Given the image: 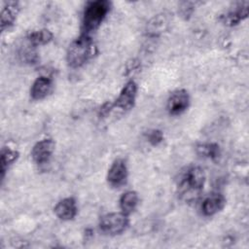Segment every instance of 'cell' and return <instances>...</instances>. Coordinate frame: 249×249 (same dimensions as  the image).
I'll return each instance as SVG.
<instances>
[{
  "label": "cell",
  "instance_id": "6da1fadb",
  "mask_svg": "<svg viewBox=\"0 0 249 249\" xmlns=\"http://www.w3.org/2000/svg\"><path fill=\"white\" fill-rule=\"evenodd\" d=\"M95 47L89 35L82 33L73 40L66 51V60L70 67L79 68L87 63L94 54Z\"/></svg>",
  "mask_w": 249,
  "mask_h": 249
},
{
  "label": "cell",
  "instance_id": "7a4b0ae2",
  "mask_svg": "<svg viewBox=\"0 0 249 249\" xmlns=\"http://www.w3.org/2000/svg\"><path fill=\"white\" fill-rule=\"evenodd\" d=\"M205 181L204 170L200 166H191L181 177L178 187L179 193L186 200H194L201 193Z\"/></svg>",
  "mask_w": 249,
  "mask_h": 249
},
{
  "label": "cell",
  "instance_id": "3957f363",
  "mask_svg": "<svg viewBox=\"0 0 249 249\" xmlns=\"http://www.w3.org/2000/svg\"><path fill=\"white\" fill-rule=\"evenodd\" d=\"M110 8L111 3L107 0H95L89 2L83 13V33L89 35L90 32L96 30L107 17Z\"/></svg>",
  "mask_w": 249,
  "mask_h": 249
},
{
  "label": "cell",
  "instance_id": "277c9868",
  "mask_svg": "<svg viewBox=\"0 0 249 249\" xmlns=\"http://www.w3.org/2000/svg\"><path fill=\"white\" fill-rule=\"evenodd\" d=\"M129 225L128 215L124 212H111L103 215L99 221L100 230L109 235L124 232Z\"/></svg>",
  "mask_w": 249,
  "mask_h": 249
},
{
  "label": "cell",
  "instance_id": "5b68a950",
  "mask_svg": "<svg viewBox=\"0 0 249 249\" xmlns=\"http://www.w3.org/2000/svg\"><path fill=\"white\" fill-rule=\"evenodd\" d=\"M137 95V85L134 81H128L122 89L119 96L113 103L114 107L123 111H128L134 106Z\"/></svg>",
  "mask_w": 249,
  "mask_h": 249
},
{
  "label": "cell",
  "instance_id": "8992f818",
  "mask_svg": "<svg viewBox=\"0 0 249 249\" xmlns=\"http://www.w3.org/2000/svg\"><path fill=\"white\" fill-rule=\"evenodd\" d=\"M55 143L51 138H45L38 141L31 150V158L37 164H43L50 160L54 152Z\"/></svg>",
  "mask_w": 249,
  "mask_h": 249
},
{
  "label": "cell",
  "instance_id": "52a82bcc",
  "mask_svg": "<svg viewBox=\"0 0 249 249\" xmlns=\"http://www.w3.org/2000/svg\"><path fill=\"white\" fill-rule=\"evenodd\" d=\"M190 104V95L186 89H177L173 91L166 103V108L171 115H179L183 113Z\"/></svg>",
  "mask_w": 249,
  "mask_h": 249
},
{
  "label": "cell",
  "instance_id": "ba28073f",
  "mask_svg": "<svg viewBox=\"0 0 249 249\" xmlns=\"http://www.w3.org/2000/svg\"><path fill=\"white\" fill-rule=\"evenodd\" d=\"M128 175L127 166L124 160H116L108 169L107 181L113 187H120L126 182Z\"/></svg>",
  "mask_w": 249,
  "mask_h": 249
},
{
  "label": "cell",
  "instance_id": "9c48e42d",
  "mask_svg": "<svg viewBox=\"0 0 249 249\" xmlns=\"http://www.w3.org/2000/svg\"><path fill=\"white\" fill-rule=\"evenodd\" d=\"M172 20V15L170 13H160L154 16L147 23L146 32L151 37L160 35L166 31Z\"/></svg>",
  "mask_w": 249,
  "mask_h": 249
},
{
  "label": "cell",
  "instance_id": "30bf717a",
  "mask_svg": "<svg viewBox=\"0 0 249 249\" xmlns=\"http://www.w3.org/2000/svg\"><path fill=\"white\" fill-rule=\"evenodd\" d=\"M56 217L62 221H70L75 218L78 212L77 202L74 197L68 196L59 200L53 208Z\"/></svg>",
  "mask_w": 249,
  "mask_h": 249
},
{
  "label": "cell",
  "instance_id": "8fae6325",
  "mask_svg": "<svg viewBox=\"0 0 249 249\" xmlns=\"http://www.w3.org/2000/svg\"><path fill=\"white\" fill-rule=\"evenodd\" d=\"M226 204V198L223 195L213 193L207 196L201 203V211L205 216H213L220 212Z\"/></svg>",
  "mask_w": 249,
  "mask_h": 249
},
{
  "label": "cell",
  "instance_id": "7c38bea8",
  "mask_svg": "<svg viewBox=\"0 0 249 249\" xmlns=\"http://www.w3.org/2000/svg\"><path fill=\"white\" fill-rule=\"evenodd\" d=\"M19 5L18 2L10 1L4 4L1 11V29L10 28L16 21L19 13Z\"/></svg>",
  "mask_w": 249,
  "mask_h": 249
},
{
  "label": "cell",
  "instance_id": "4fadbf2b",
  "mask_svg": "<svg viewBox=\"0 0 249 249\" xmlns=\"http://www.w3.org/2000/svg\"><path fill=\"white\" fill-rule=\"evenodd\" d=\"M52 89V81L46 76L38 77L32 84L30 89V96L34 100L45 98Z\"/></svg>",
  "mask_w": 249,
  "mask_h": 249
},
{
  "label": "cell",
  "instance_id": "5bb4252c",
  "mask_svg": "<svg viewBox=\"0 0 249 249\" xmlns=\"http://www.w3.org/2000/svg\"><path fill=\"white\" fill-rule=\"evenodd\" d=\"M248 16V3L244 2L241 4H238L234 7V9L231 10L229 13H227L224 17V22L227 25L233 26L238 24L240 21H242L244 18H246Z\"/></svg>",
  "mask_w": 249,
  "mask_h": 249
},
{
  "label": "cell",
  "instance_id": "9a60e30c",
  "mask_svg": "<svg viewBox=\"0 0 249 249\" xmlns=\"http://www.w3.org/2000/svg\"><path fill=\"white\" fill-rule=\"evenodd\" d=\"M53 35L49 29L43 28V29L31 31L27 35L26 39L31 46L38 47V46H43V45L49 44L53 40Z\"/></svg>",
  "mask_w": 249,
  "mask_h": 249
},
{
  "label": "cell",
  "instance_id": "2e32d148",
  "mask_svg": "<svg viewBox=\"0 0 249 249\" xmlns=\"http://www.w3.org/2000/svg\"><path fill=\"white\" fill-rule=\"evenodd\" d=\"M138 195L134 191H127L124 193L120 198V208L122 212L129 215L132 213L138 204Z\"/></svg>",
  "mask_w": 249,
  "mask_h": 249
},
{
  "label": "cell",
  "instance_id": "e0dca14e",
  "mask_svg": "<svg viewBox=\"0 0 249 249\" xmlns=\"http://www.w3.org/2000/svg\"><path fill=\"white\" fill-rule=\"evenodd\" d=\"M18 158V152L10 147H3L0 157V171L1 178L3 179L8 168L17 160Z\"/></svg>",
  "mask_w": 249,
  "mask_h": 249
},
{
  "label": "cell",
  "instance_id": "ac0fdd59",
  "mask_svg": "<svg viewBox=\"0 0 249 249\" xmlns=\"http://www.w3.org/2000/svg\"><path fill=\"white\" fill-rule=\"evenodd\" d=\"M196 152L199 156L209 160H216L220 157V154H221L220 146L216 143L198 144L196 146Z\"/></svg>",
  "mask_w": 249,
  "mask_h": 249
},
{
  "label": "cell",
  "instance_id": "d6986e66",
  "mask_svg": "<svg viewBox=\"0 0 249 249\" xmlns=\"http://www.w3.org/2000/svg\"><path fill=\"white\" fill-rule=\"evenodd\" d=\"M146 138L150 144L157 146L162 142L163 132L160 129H152L148 131V133L146 134Z\"/></svg>",
  "mask_w": 249,
  "mask_h": 249
},
{
  "label": "cell",
  "instance_id": "ffe728a7",
  "mask_svg": "<svg viewBox=\"0 0 249 249\" xmlns=\"http://www.w3.org/2000/svg\"><path fill=\"white\" fill-rule=\"evenodd\" d=\"M194 6H193V3H190V2H185L182 4V7L180 8L181 10V13L183 16H190L193 11H194Z\"/></svg>",
  "mask_w": 249,
  "mask_h": 249
}]
</instances>
